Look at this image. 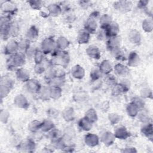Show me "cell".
<instances>
[{"instance_id": "f546056e", "label": "cell", "mask_w": 153, "mask_h": 153, "mask_svg": "<svg viewBox=\"0 0 153 153\" xmlns=\"http://www.w3.org/2000/svg\"><path fill=\"white\" fill-rule=\"evenodd\" d=\"M139 108L133 102H131L126 106V112L128 116L131 117H135L137 115L139 112Z\"/></svg>"}, {"instance_id": "f1b7e54d", "label": "cell", "mask_w": 153, "mask_h": 153, "mask_svg": "<svg viewBox=\"0 0 153 153\" xmlns=\"http://www.w3.org/2000/svg\"><path fill=\"white\" fill-rule=\"evenodd\" d=\"M69 41L65 36H59L56 41V48L59 50H65L69 45Z\"/></svg>"}, {"instance_id": "d6986e66", "label": "cell", "mask_w": 153, "mask_h": 153, "mask_svg": "<svg viewBox=\"0 0 153 153\" xmlns=\"http://www.w3.org/2000/svg\"><path fill=\"white\" fill-rule=\"evenodd\" d=\"M87 54L91 59L98 60L101 56L100 50L95 45H90L86 49Z\"/></svg>"}, {"instance_id": "003e7915", "label": "cell", "mask_w": 153, "mask_h": 153, "mask_svg": "<svg viewBox=\"0 0 153 153\" xmlns=\"http://www.w3.org/2000/svg\"><path fill=\"white\" fill-rule=\"evenodd\" d=\"M74 149V147L72 146H65V147L63 148V151H65V152H72Z\"/></svg>"}, {"instance_id": "60d3db41", "label": "cell", "mask_w": 153, "mask_h": 153, "mask_svg": "<svg viewBox=\"0 0 153 153\" xmlns=\"http://www.w3.org/2000/svg\"><path fill=\"white\" fill-rule=\"evenodd\" d=\"M33 59L35 64L42 63L45 61V54L41 50H37L34 55Z\"/></svg>"}, {"instance_id": "94428289", "label": "cell", "mask_w": 153, "mask_h": 153, "mask_svg": "<svg viewBox=\"0 0 153 153\" xmlns=\"http://www.w3.org/2000/svg\"><path fill=\"white\" fill-rule=\"evenodd\" d=\"M149 3V1H139L137 2V7L140 9L145 10L146 8L147 5Z\"/></svg>"}, {"instance_id": "9c48e42d", "label": "cell", "mask_w": 153, "mask_h": 153, "mask_svg": "<svg viewBox=\"0 0 153 153\" xmlns=\"http://www.w3.org/2000/svg\"><path fill=\"white\" fill-rule=\"evenodd\" d=\"M1 9L2 11L6 15H8L11 17V16L14 15L17 11V8L13 2L11 1H5V2L1 5Z\"/></svg>"}, {"instance_id": "83f0119b", "label": "cell", "mask_w": 153, "mask_h": 153, "mask_svg": "<svg viewBox=\"0 0 153 153\" xmlns=\"http://www.w3.org/2000/svg\"><path fill=\"white\" fill-rule=\"evenodd\" d=\"M99 68L102 74L107 75L111 73L112 70V66L108 60H103L100 64Z\"/></svg>"}, {"instance_id": "30bf717a", "label": "cell", "mask_w": 153, "mask_h": 153, "mask_svg": "<svg viewBox=\"0 0 153 153\" xmlns=\"http://www.w3.org/2000/svg\"><path fill=\"white\" fill-rule=\"evenodd\" d=\"M114 134L115 138L121 139V140L127 139L130 136V132L123 126H117L114 130Z\"/></svg>"}, {"instance_id": "ba28073f", "label": "cell", "mask_w": 153, "mask_h": 153, "mask_svg": "<svg viewBox=\"0 0 153 153\" xmlns=\"http://www.w3.org/2000/svg\"><path fill=\"white\" fill-rule=\"evenodd\" d=\"M19 51V42L14 39L10 40L4 48V53L6 55H13Z\"/></svg>"}, {"instance_id": "bcb514c9", "label": "cell", "mask_w": 153, "mask_h": 153, "mask_svg": "<svg viewBox=\"0 0 153 153\" xmlns=\"http://www.w3.org/2000/svg\"><path fill=\"white\" fill-rule=\"evenodd\" d=\"M124 93L125 91L120 83H117L112 88V94L114 96H118Z\"/></svg>"}, {"instance_id": "ac0fdd59", "label": "cell", "mask_w": 153, "mask_h": 153, "mask_svg": "<svg viewBox=\"0 0 153 153\" xmlns=\"http://www.w3.org/2000/svg\"><path fill=\"white\" fill-rule=\"evenodd\" d=\"M97 27L96 20L88 17L84 24V29L87 30L90 34H94L96 33Z\"/></svg>"}, {"instance_id": "1f68e13d", "label": "cell", "mask_w": 153, "mask_h": 153, "mask_svg": "<svg viewBox=\"0 0 153 153\" xmlns=\"http://www.w3.org/2000/svg\"><path fill=\"white\" fill-rule=\"evenodd\" d=\"M62 94V90L60 86H50V99L53 100L59 99Z\"/></svg>"}, {"instance_id": "d590c367", "label": "cell", "mask_w": 153, "mask_h": 153, "mask_svg": "<svg viewBox=\"0 0 153 153\" xmlns=\"http://www.w3.org/2000/svg\"><path fill=\"white\" fill-rule=\"evenodd\" d=\"M84 117L88 119L92 124L96 122L98 119L97 112L93 108H90L88 109L85 112Z\"/></svg>"}, {"instance_id": "74e56055", "label": "cell", "mask_w": 153, "mask_h": 153, "mask_svg": "<svg viewBox=\"0 0 153 153\" xmlns=\"http://www.w3.org/2000/svg\"><path fill=\"white\" fill-rule=\"evenodd\" d=\"M143 30L146 32H151L153 29V20L152 18L145 19L142 23Z\"/></svg>"}, {"instance_id": "7402d4cb", "label": "cell", "mask_w": 153, "mask_h": 153, "mask_svg": "<svg viewBox=\"0 0 153 153\" xmlns=\"http://www.w3.org/2000/svg\"><path fill=\"white\" fill-rule=\"evenodd\" d=\"M140 62V59L139 54L135 51H131L127 58V65L130 67H136Z\"/></svg>"}, {"instance_id": "8fae6325", "label": "cell", "mask_w": 153, "mask_h": 153, "mask_svg": "<svg viewBox=\"0 0 153 153\" xmlns=\"http://www.w3.org/2000/svg\"><path fill=\"white\" fill-rule=\"evenodd\" d=\"M41 85L39 82L35 79H30L26 82V87L27 90L31 93H38Z\"/></svg>"}, {"instance_id": "4fadbf2b", "label": "cell", "mask_w": 153, "mask_h": 153, "mask_svg": "<svg viewBox=\"0 0 153 153\" xmlns=\"http://www.w3.org/2000/svg\"><path fill=\"white\" fill-rule=\"evenodd\" d=\"M115 137L114 133L109 131L103 132L100 137L101 142L106 146H109L112 145L115 140Z\"/></svg>"}, {"instance_id": "9f6ffc18", "label": "cell", "mask_w": 153, "mask_h": 153, "mask_svg": "<svg viewBox=\"0 0 153 153\" xmlns=\"http://www.w3.org/2000/svg\"><path fill=\"white\" fill-rule=\"evenodd\" d=\"M112 56L118 60H125V56L121 49L112 54Z\"/></svg>"}, {"instance_id": "db71d44e", "label": "cell", "mask_w": 153, "mask_h": 153, "mask_svg": "<svg viewBox=\"0 0 153 153\" xmlns=\"http://www.w3.org/2000/svg\"><path fill=\"white\" fill-rule=\"evenodd\" d=\"M1 84H5V85H7L9 87H10L11 88H13V86H14V82L13 81V80L7 76H2L1 78Z\"/></svg>"}, {"instance_id": "44dd1931", "label": "cell", "mask_w": 153, "mask_h": 153, "mask_svg": "<svg viewBox=\"0 0 153 153\" xmlns=\"http://www.w3.org/2000/svg\"><path fill=\"white\" fill-rule=\"evenodd\" d=\"M71 72L72 76L77 79H82L85 75V71L84 68L79 65L74 66L71 69Z\"/></svg>"}, {"instance_id": "f5cc1de1", "label": "cell", "mask_w": 153, "mask_h": 153, "mask_svg": "<svg viewBox=\"0 0 153 153\" xmlns=\"http://www.w3.org/2000/svg\"><path fill=\"white\" fill-rule=\"evenodd\" d=\"M131 102H133L134 104H136L137 106V107L139 108V109H142L145 107V102L143 100V99L141 97H140L137 96L134 97L132 98Z\"/></svg>"}, {"instance_id": "e575fe53", "label": "cell", "mask_w": 153, "mask_h": 153, "mask_svg": "<svg viewBox=\"0 0 153 153\" xmlns=\"http://www.w3.org/2000/svg\"><path fill=\"white\" fill-rule=\"evenodd\" d=\"M55 128L54 123L50 120H44L42 121L41 130L45 133H48Z\"/></svg>"}, {"instance_id": "6da1fadb", "label": "cell", "mask_w": 153, "mask_h": 153, "mask_svg": "<svg viewBox=\"0 0 153 153\" xmlns=\"http://www.w3.org/2000/svg\"><path fill=\"white\" fill-rule=\"evenodd\" d=\"M53 58L50 61L51 66H60L66 68L70 62V56L65 50H59L57 48L52 53Z\"/></svg>"}, {"instance_id": "b9f144b4", "label": "cell", "mask_w": 153, "mask_h": 153, "mask_svg": "<svg viewBox=\"0 0 153 153\" xmlns=\"http://www.w3.org/2000/svg\"><path fill=\"white\" fill-rule=\"evenodd\" d=\"M50 66L49 65H46L45 61L42 63L35 64L34 66V71L36 74L40 75L45 72L47 70V67Z\"/></svg>"}, {"instance_id": "be15d7a7", "label": "cell", "mask_w": 153, "mask_h": 153, "mask_svg": "<svg viewBox=\"0 0 153 153\" xmlns=\"http://www.w3.org/2000/svg\"><path fill=\"white\" fill-rule=\"evenodd\" d=\"M48 115L51 118H54L58 115V112L56 111V109L53 108L50 109L48 110Z\"/></svg>"}, {"instance_id": "3957f363", "label": "cell", "mask_w": 153, "mask_h": 153, "mask_svg": "<svg viewBox=\"0 0 153 153\" xmlns=\"http://www.w3.org/2000/svg\"><path fill=\"white\" fill-rule=\"evenodd\" d=\"M12 24L11 16L8 15H4L1 17V36L3 40H7L9 37V32L11 25Z\"/></svg>"}, {"instance_id": "603a6c76", "label": "cell", "mask_w": 153, "mask_h": 153, "mask_svg": "<svg viewBox=\"0 0 153 153\" xmlns=\"http://www.w3.org/2000/svg\"><path fill=\"white\" fill-rule=\"evenodd\" d=\"M114 71L120 76H126L129 74L130 70L127 66L122 63H117L114 66Z\"/></svg>"}, {"instance_id": "4dcf8cb0", "label": "cell", "mask_w": 153, "mask_h": 153, "mask_svg": "<svg viewBox=\"0 0 153 153\" xmlns=\"http://www.w3.org/2000/svg\"><path fill=\"white\" fill-rule=\"evenodd\" d=\"M78 124L79 128L81 130L85 131H88L90 130V129L92 127V123L85 117L79 120Z\"/></svg>"}, {"instance_id": "d6a6232c", "label": "cell", "mask_w": 153, "mask_h": 153, "mask_svg": "<svg viewBox=\"0 0 153 153\" xmlns=\"http://www.w3.org/2000/svg\"><path fill=\"white\" fill-rule=\"evenodd\" d=\"M112 22V17L108 14H103L99 19L100 27L101 29H105L106 28H107Z\"/></svg>"}, {"instance_id": "e0dca14e", "label": "cell", "mask_w": 153, "mask_h": 153, "mask_svg": "<svg viewBox=\"0 0 153 153\" xmlns=\"http://www.w3.org/2000/svg\"><path fill=\"white\" fill-rule=\"evenodd\" d=\"M141 133L150 140H152L153 137V127L152 124L150 122L143 123L140 129Z\"/></svg>"}, {"instance_id": "5b68a950", "label": "cell", "mask_w": 153, "mask_h": 153, "mask_svg": "<svg viewBox=\"0 0 153 153\" xmlns=\"http://www.w3.org/2000/svg\"><path fill=\"white\" fill-rule=\"evenodd\" d=\"M121 38L118 36V35L117 36L109 38L106 41V48L112 54L121 49Z\"/></svg>"}, {"instance_id": "52a82bcc", "label": "cell", "mask_w": 153, "mask_h": 153, "mask_svg": "<svg viewBox=\"0 0 153 153\" xmlns=\"http://www.w3.org/2000/svg\"><path fill=\"white\" fill-rule=\"evenodd\" d=\"M132 5L131 2L129 1H118L114 3V7L121 13H127L131 10Z\"/></svg>"}, {"instance_id": "91938a15", "label": "cell", "mask_w": 153, "mask_h": 153, "mask_svg": "<svg viewBox=\"0 0 153 153\" xmlns=\"http://www.w3.org/2000/svg\"><path fill=\"white\" fill-rule=\"evenodd\" d=\"M38 49H33L32 47H30L25 53L26 54V56L29 58V57H34V55Z\"/></svg>"}, {"instance_id": "681fc988", "label": "cell", "mask_w": 153, "mask_h": 153, "mask_svg": "<svg viewBox=\"0 0 153 153\" xmlns=\"http://www.w3.org/2000/svg\"><path fill=\"white\" fill-rule=\"evenodd\" d=\"M105 75L106 76L105 78V81L107 84V85L113 87L114 85L118 83L117 78L113 75L109 74Z\"/></svg>"}, {"instance_id": "ffe728a7", "label": "cell", "mask_w": 153, "mask_h": 153, "mask_svg": "<svg viewBox=\"0 0 153 153\" xmlns=\"http://www.w3.org/2000/svg\"><path fill=\"white\" fill-rule=\"evenodd\" d=\"M128 39L130 42L134 45H139L141 42V35L136 29H132L128 33Z\"/></svg>"}, {"instance_id": "7a4b0ae2", "label": "cell", "mask_w": 153, "mask_h": 153, "mask_svg": "<svg viewBox=\"0 0 153 153\" xmlns=\"http://www.w3.org/2000/svg\"><path fill=\"white\" fill-rule=\"evenodd\" d=\"M26 59L25 53L19 51L14 54L10 56V58L7 60V67L10 71L14 70L17 68H21L25 64Z\"/></svg>"}, {"instance_id": "6f0895ef", "label": "cell", "mask_w": 153, "mask_h": 153, "mask_svg": "<svg viewBox=\"0 0 153 153\" xmlns=\"http://www.w3.org/2000/svg\"><path fill=\"white\" fill-rule=\"evenodd\" d=\"M120 84L123 87L125 93L127 92L130 90V81H128L127 79H123V80L121 81V82H120Z\"/></svg>"}, {"instance_id": "816d5d0a", "label": "cell", "mask_w": 153, "mask_h": 153, "mask_svg": "<svg viewBox=\"0 0 153 153\" xmlns=\"http://www.w3.org/2000/svg\"><path fill=\"white\" fill-rule=\"evenodd\" d=\"M28 3L30 7L34 10H40L44 4V2L41 1H38V0H31L29 1Z\"/></svg>"}, {"instance_id": "03108f58", "label": "cell", "mask_w": 153, "mask_h": 153, "mask_svg": "<svg viewBox=\"0 0 153 153\" xmlns=\"http://www.w3.org/2000/svg\"><path fill=\"white\" fill-rule=\"evenodd\" d=\"M100 16V13L99 11H93L89 16V17H91L92 19H94L95 20H96V19H97Z\"/></svg>"}, {"instance_id": "f6af8a7d", "label": "cell", "mask_w": 153, "mask_h": 153, "mask_svg": "<svg viewBox=\"0 0 153 153\" xmlns=\"http://www.w3.org/2000/svg\"><path fill=\"white\" fill-rule=\"evenodd\" d=\"M20 32V27L16 23H13L11 25L10 29V32L9 35L10 37L14 38L19 35Z\"/></svg>"}, {"instance_id": "e7e4bbea", "label": "cell", "mask_w": 153, "mask_h": 153, "mask_svg": "<svg viewBox=\"0 0 153 153\" xmlns=\"http://www.w3.org/2000/svg\"><path fill=\"white\" fill-rule=\"evenodd\" d=\"M123 152H127V153H130V152H137V150L135 148L133 147H127L125 149H124L122 151Z\"/></svg>"}, {"instance_id": "d4e9b609", "label": "cell", "mask_w": 153, "mask_h": 153, "mask_svg": "<svg viewBox=\"0 0 153 153\" xmlns=\"http://www.w3.org/2000/svg\"><path fill=\"white\" fill-rule=\"evenodd\" d=\"M39 36V30L35 26H31L27 30L26 38L31 41H35Z\"/></svg>"}, {"instance_id": "7dc6e473", "label": "cell", "mask_w": 153, "mask_h": 153, "mask_svg": "<svg viewBox=\"0 0 153 153\" xmlns=\"http://www.w3.org/2000/svg\"><path fill=\"white\" fill-rule=\"evenodd\" d=\"M108 120L112 125H114L121 121V117L117 113H111L108 115Z\"/></svg>"}, {"instance_id": "ab89813d", "label": "cell", "mask_w": 153, "mask_h": 153, "mask_svg": "<svg viewBox=\"0 0 153 153\" xmlns=\"http://www.w3.org/2000/svg\"><path fill=\"white\" fill-rule=\"evenodd\" d=\"M102 73L100 72L99 67L98 68H94L91 69L90 76L92 81H97L102 76Z\"/></svg>"}, {"instance_id": "2e32d148", "label": "cell", "mask_w": 153, "mask_h": 153, "mask_svg": "<svg viewBox=\"0 0 153 153\" xmlns=\"http://www.w3.org/2000/svg\"><path fill=\"white\" fill-rule=\"evenodd\" d=\"M85 143L90 147H94L99 143V137L94 133H88L84 137Z\"/></svg>"}, {"instance_id": "9a60e30c", "label": "cell", "mask_w": 153, "mask_h": 153, "mask_svg": "<svg viewBox=\"0 0 153 153\" xmlns=\"http://www.w3.org/2000/svg\"><path fill=\"white\" fill-rule=\"evenodd\" d=\"M105 30L108 39L109 38L118 36L120 32V26L117 23L112 22Z\"/></svg>"}, {"instance_id": "11a10c76", "label": "cell", "mask_w": 153, "mask_h": 153, "mask_svg": "<svg viewBox=\"0 0 153 153\" xmlns=\"http://www.w3.org/2000/svg\"><path fill=\"white\" fill-rule=\"evenodd\" d=\"M10 117L9 113L6 111L4 109H1V113H0V120L2 123H7Z\"/></svg>"}, {"instance_id": "f907efd6", "label": "cell", "mask_w": 153, "mask_h": 153, "mask_svg": "<svg viewBox=\"0 0 153 153\" xmlns=\"http://www.w3.org/2000/svg\"><path fill=\"white\" fill-rule=\"evenodd\" d=\"M12 88H11L10 87L5 85V84H1L0 85V94H1V98H4L6 96H8V94L10 93L11 90Z\"/></svg>"}, {"instance_id": "7bdbcfd3", "label": "cell", "mask_w": 153, "mask_h": 153, "mask_svg": "<svg viewBox=\"0 0 153 153\" xmlns=\"http://www.w3.org/2000/svg\"><path fill=\"white\" fill-rule=\"evenodd\" d=\"M138 117L139 120L142 122L143 123H146L149 122V117L147 111L144 110V108L142 109H140L139 112L137 115Z\"/></svg>"}, {"instance_id": "484cf974", "label": "cell", "mask_w": 153, "mask_h": 153, "mask_svg": "<svg viewBox=\"0 0 153 153\" xmlns=\"http://www.w3.org/2000/svg\"><path fill=\"white\" fill-rule=\"evenodd\" d=\"M62 116L64 120L67 122L73 121L75 118L74 109L72 107L65 108L62 112Z\"/></svg>"}, {"instance_id": "8992f818", "label": "cell", "mask_w": 153, "mask_h": 153, "mask_svg": "<svg viewBox=\"0 0 153 153\" xmlns=\"http://www.w3.org/2000/svg\"><path fill=\"white\" fill-rule=\"evenodd\" d=\"M18 148L23 152H33L35 150L36 145L33 139H27L20 142L18 146Z\"/></svg>"}, {"instance_id": "f35d334b", "label": "cell", "mask_w": 153, "mask_h": 153, "mask_svg": "<svg viewBox=\"0 0 153 153\" xmlns=\"http://www.w3.org/2000/svg\"><path fill=\"white\" fill-rule=\"evenodd\" d=\"M30 47V41L26 38L22 39L19 42V51L25 53Z\"/></svg>"}, {"instance_id": "7c38bea8", "label": "cell", "mask_w": 153, "mask_h": 153, "mask_svg": "<svg viewBox=\"0 0 153 153\" xmlns=\"http://www.w3.org/2000/svg\"><path fill=\"white\" fill-rule=\"evenodd\" d=\"M14 105L21 109H26L29 106V103L27 98L22 94H17L14 99Z\"/></svg>"}, {"instance_id": "277c9868", "label": "cell", "mask_w": 153, "mask_h": 153, "mask_svg": "<svg viewBox=\"0 0 153 153\" xmlns=\"http://www.w3.org/2000/svg\"><path fill=\"white\" fill-rule=\"evenodd\" d=\"M56 48V41L52 37L45 38L41 44V50L45 55L52 53Z\"/></svg>"}, {"instance_id": "4316f807", "label": "cell", "mask_w": 153, "mask_h": 153, "mask_svg": "<svg viewBox=\"0 0 153 153\" xmlns=\"http://www.w3.org/2000/svg\"><path fill=\"white\" fill-rule=\"evenodd\" d=\"M90 39V34L84 29L81 30L77 35V41L80 44H85L89 42Z\"/></svg>"}, {"instance_id": "5bb4252c", "label": "cell", "mask_w": 153, "mask_h": 153, "mask_svg": "<svg viewBox=\"0 0 153 153\" xmlns=\"http://www.w3.org/2000/svg\"><path fill=\"white\" fill-rule=\"evenodd\" d=\"M16 78L18 81L22 82H26L30 79V73L28 70L24 68H19L16 71Z\"/></svg>"}, {"instance_id": "8d00e7d4", "label": "cell", "mask_w": 153, "mask_h": 153, "mask_svg": "<svg viewBox=\"0 0 153 153\" xmlns=\"http://www.w3.org/2000/svg\"><path fill=\"white\" fill-rule=\"evenodd\" d=\"M42 121H39L37 120L32 121L28 124V129L32 133H37L41 128Z\"/></svg>"}, {"instance_id": "cb8c5ba5", "label": "cell", "mask_w": 153, "mask_h": 153, "mask_svg": "<svg viewBox=\"0 0 153 153\" xmlns=\"http://www.w3.org/2000/svg\"><path fill=\"white\" fill-rule=\"evenodd\" d=\"M48 14L52 17L59 16L62 12V8L57 4H51L47 7Z\"/></svg>"}, {"instance_id": "6125c7cd", "label": "cell", "mask_w": 153, "mask_h": 153, "mask_svg": "<svg viewBox=\"0 0 153 153\" xmlns=\"http://www.w3.org/2000/svg\"><path fill=\"white\" fill-rule=\"evenodd\" d=\"M79 4L81 7H82L84 8H87L90 6L91 2L87 1H81L79 2Z\"/></svg>"}, {"instance_id": "ee69618b", "label": "cell", "mask_w": 153, "mask_h": 153, "mask_svg": "<svg viewBox=\"0 0 153 153\" xmlns=\"http://www.w3.org/2000/svg\"><path fill=\"white\" fill-rule=\"evenodd\" d=\"M48 137L51 140V142L61 137L60 131L55 128L48 132Z\"/></svg>"}, {"instance_id": "680465c9", "label": "cell", "mask_w": 153, "mask_h": 153, "mask_svg": "<svg viewBox=\"0 0 153 153\" xmlns=\"http://www.w3.org/2000/svg\"><path fill=\"white\" fill-rule=\"evenodd\" d=\"M100 29L99 30V31L98 32V34H97V38L100 40H103L105 39L106 38H108L105 30L100 28Z\"/></svg>"}, {"instance_id": "836d02e7", "label": "cell", "mask_w": 153, "mask_h": 153, "mask_svg": "<svg viewBox=\"0 0 153 153\" xmlns=\"http://www.w3.org/2000/svg\"><path fill=\"white\" fill-rule=\"evenodd\" d=\"M38 94L41 100H49L50 99V87L47 85L42 86Z\"/></svg>"}, {"instance_id": "c3c4849f", "label": "cell", "mask_w": 153, "mask_h": 153, "mask_svg": "<svg viewBox=\"0 0 153 153\" xmlns=\"http://www.w3.org/2000/svg\"><path fill=\"white\" fill-rule=\"evenodd\" d=\"M140 97L143 99H152V92L150 88L144 87L140 90Z\"/></svg>"}]
</instances>
